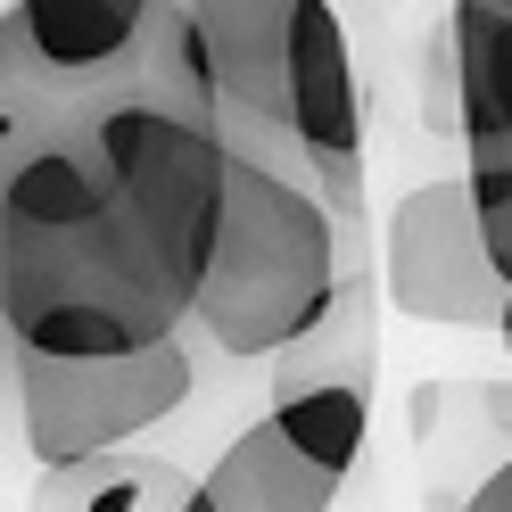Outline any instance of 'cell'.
<instances>
[{"label": "cell", "mask_w": 512, "mask_h": 512, "mask_svg": "<svg viewBox=\"0 0 512 512\" xmlns=\"http://www.w3.org/2000/svg\"><path fill=\"white\" fill-rule=\"evenodd\" d=\"M0 331L9 356L116 364L190 339V298L133 223L75 108L9 124L0 174Z\"/></svg>", "instance_id": "1"}, {"label": "cell", "mask_w": 512, "mask_h": 512, "mask_svg": "<svg viewBox=\"0 0 512 512\" xmlns=\"http://www.w3.org/2000/svg\"><path fill=\"white\" fill-rule=\"evenodd\" d=\"M141 91L215 124V141L306 182L331 215L364 223V91L339 9L323 0H207L166 9Z\"/></svg>", "instance_id": "2"}, {"label": "cell", "mask_w": 512, "mask_h": 512, "mask_svg": "<svg viewBox=\"0 0 512 512\" xmlns=\"http://www.w3.org/2000/svg\"><path fill=\"white\" fill-rule=\"evenodd\" d=\"M356 273H364V223L331 215L306 182L232 157V215H223L190 331L215 356L273 372L306 331H323V314Z\"/></svg>", "instance_id": "3"}, {"label": "cell", "mask_w": 512, "mask_h": 512, "mask_svg": "<svg viewBox=\"0 0 512 512\" xmlns=\"http://www.w3.org/2000/svg\"><path fill=\"white\" fill-rule=\"evenodd\" d=\"M75 116H83L91 149L108 157V174L124 190V207H133V223L149 232V248L166 256V273L182 281L190 314H199L223 215H232V149L215 141L207 116L149 100L141 83L116 91V100H91Z\"/></svg>", "instance_id": "4"}, {"label": "cell", "mask_w": 512, "mask_h": 512, "mask_svg": "<svg viewBox=\"0 0 512 512\" xmlns=\"http://www.w3.org/2000/svg\"><path fill=\"white\" fill-rule=\"evenodd\" d=\"M199 364L190 339L149 347V356H116V364H50V356H9V405H17V446L42 471H75V463H108L133 455V438L157 430L166 413L190 405Z\"/></svg>", "instance_id": "5"}, {"label": "cell", "mask_w": 512, "mask_h": 512, "mask_svg": "<svg viewBox=\"0 0 512 512\" xmlns=\"http://www.w3.org/2000/svg\"><path fill=\"white\" fill-rule=\"evenodd\" d=\"M389 306L413 323L446 331H504V281L488 232H479V190L471 174L413 182L389 215Z\"/></svg>", "instance_id": "6"}, {"label": "cell", "mask_w": 512, "mask_h": 512, "mask_svg": "<svg viewBox=\"0 0 512 512\" xmlns=\"http://www.w3.org/2000/svg\"><path fill=\"white\" fill-rule=\"evenodd\" d=\"M157 17L149 0H17L9 17V91H25L34 75V100L42 108H91V100H116L133 91L149 67V42H157Z\"/></svg>", "instance_id": "7"}, {"label": "cell", "mask_w": 512, "mask_h": 512, "mask_svg": "<svg viewBox=\"0 0 512 512\" xmlns=\"http://www.w3.org/2000/svg\"><path fill=\"white\" fill-rule=\"evenodd\" d=\"M413 446L438 488H455V504L488 471L512 463V380H422L413 389ZM446 504V512H455Z\"/></svg>", "instance_id": "8"}, {"label": "cell", "mask_w": 512, "mask_h": 512, "mask_svg": "<svg viewBox=\"0 0 512 512\" xmlns=\"http://www.w3.org/2000/svg\"><path fill=\"white\" fill-rule=\"evenodd\" d=\"M446 58L471 174H512V0H463L446 17Z\"/></svg>", "instance_id": "9"}, {"label": "cell", "mask_w": 512, "mask_h": 512, "mask_svg": "<svg viewBox=\"0 0 512 512\" xmlns=\"http://www.w3.org/2000/svg\"><path fill=\"white\" fill-rule=\"evenodd\" d=\"M347 479H331L314 455H298V438L273 422V413H256V422L215 455L207 471V496L215 512H331Z\"/></svg>", "instance_id": "10"}, {"label": "cell", "mask_w": 512, "mask_h": 512, "mask_svg": "<svg viewBox=\"0 0 512 512\" xmlns=\"http://www.w3.org/2000/svg\"><path fill=\"white\" fill-rule=\"evenodd\" d=\"M372 356H380V290H372V273H356L339 290V306L323 314V331H306L265 372V389H273V405H298L323 389H372Z\"/></svg>", "instance_id": "11"}, {"label": "cell", "mask_w": 512, "mask_h": 512, "mask_svg": "<svg viewBox=\"0 0 512 512\" xmlns=\"http://www.w3.org/2000/svg\"><path fill=\"white\" fill-rule=\"evenodd\" d=\"M199 479H182L157 455H108V463H75V471H42L34 512H190Z\"/></svg>", "instance_id": "12"}, {"label": "cell", "mask_w": 512, "mask_h": 512, "mask_svg": "<svg viewBox=\"0 0 512 512\" xmlns=\"http://www.w3.org/2000/svg\"><path fill=\"white\" fill-rule=\"evenodd\" d=\"M281 430L298 438V455H314L331 479H347L364 463V430H372V389H323V397H298V405H265Z\"/></svg>", "instance_id": "13"}, {"label": "cell", "mask_w": 512, "mask_h": 512, "mask_svg": "<svg viewBox=\"0 0 512 512\" xmlns=\"http://www.w3.org/2000/svg\"><path fill=\"white\" fill-rule=\"evenodd\" d=\"M463 174H471V166H463ZM471 190H479V232H488L496 281H504V331H496V347L512 356V174H471Z\"/></svg>", "instance_id": "14"}, {"label": "cell", "mask_w": 512, "mask_h": 512, "mask_svg": "<svg viewBox=\"0 0 512 512\" xmlns=\"http://www.w3.org/2000/svg\"><path fill=\"white\" fill-rule=\"evenodd\" d=\"M455 512H512V463H504V471H488V479H479V488H471Z\"/></svg>", "instance_id": "15"}]
</instances>
